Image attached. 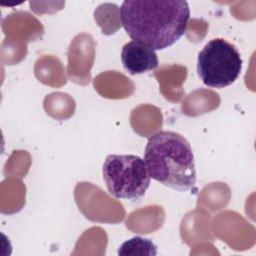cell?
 <instances>
[{
	"label": "cell",
	"instance_id": "1",
	"mask_svg": "<svg viewBox=\"0 0 256 256\" xmlns=\"http://www.w3.org/2000/svg\"><path fill=\"white\" fill-rule=\"evenodd\" d=\"M189 18L188 2L180 0H126L120 7L129 37L154 51L175 44L185 34Z\"/></svg>",
	"mask_w": 256,
	"mask_h": 256
},
{
	"label": "cell",
	"instance_id": "3",
	"mask_svg": "<svg viewBox=\"0 0 256 256\" xmlns=\"http://www.w3.org/2000/svg\"><path fill=\"white\" fill-rule=\"evenodd\" d=\"M103 180L108 192L117 199L132 202L141 200L150 186L144 159L131 154H111L104 161Z\"/></svg>",
	"mask_w": 256,
	"mask_h": 256
},
{
	"label": "cell",
	"instance_id": "4",
	"mask_svg": "<svg viewBox=\"0 0 256 256\" xmlns=\"http://www.w3.org/2000/svg\"><path fill=\"white\" fill-rule=\"evenodd\" d=\"M242 64L236 46L223 38H214L199 52L197 72L206 86L224 88L237 80Z\"/></svg>",
	"mask_w": 256,
	"mask_h": 256
},
{
	"label": "cell",
	"instance_id": "2",
	"mask_svg": "<svg viewBox=\"0 0 256 256\" xmlns=\"http://www.w3.org/2000/svg\"><path fill=\"white\" fill-rule=\"evenodd\" d=\"M144 161L149 175L160 184L187 191L195 186L196 167L190 143L179 133L159 131L146 144Z\"/></svg>",
	"mask_w": 256,
	"mask_h": 256
},
{
	"label": "cell",
	"instance_id": "6",
	"mask_svg": "<svg viewBox=\"0 0 256 256\" xmlns=\"http://www.w3.org/2000/svg\"><path fill=\"white\" fill-rule=\"evenodd\" d=\"M118 254L119 255L154 256L157 254V247L150 239L136 236L125 241L119 247Z\"/></svg>",
	"mask_w": 256,
	"mask_h": 256
},
{
	"label": "cell",
	"instance_id": "5",
	"mask_svg": "<svg viewBox=\"0 0 256 256\" xmlns=\"http://www.w3.org/2000/svg\"><path fill=\"white\" fill-rule=\"evenodd\" d=\"M121 62L131 75L143 74L158 67V57L153 49L137 41H130L122 47Z\"/></svg>",
	"mask_w": 256,
	"mask_h": 256
}]
</instances>
